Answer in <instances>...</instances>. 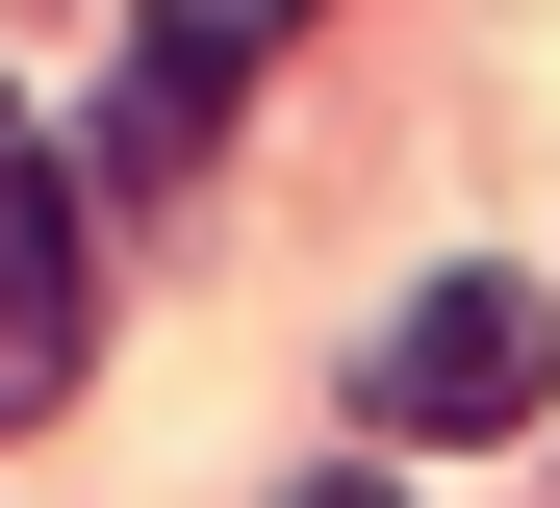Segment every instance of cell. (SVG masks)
<instances>
[{
	"label": "cell",
	"instance_id": "cell-4",
	"mask_svg": "<svg viewBox=\"0 0 560 508\" xmlns=\"http://www.w3.org/2000/svg\"><path fill=\"white\" fill-rule=\"evenodd\" d=\"M306 508H383V483H306Z\"/></svg>",
	"mask_w": 560,
	"mask_h": 508
},
{
	"label": "cell",
	"instance_id": "cell-2",
	"mask_svg": "<svg viewBox=\"0 0 560 508\" xmlns=\"http://www.w3.org/2000/svg\"><path fill=\"white\" fill-rule=\"evenodd\" d=\"M77 305H103V280H77V178L0 128V433H26V406L77 381Z\"/></svg>",
	"mask_w": 560,
	"mask_h": 508
},
{
	"label": "cell",
	"instance_id": "cell-1",
	"mask_svg": "<svg viewBox=\"0 0 560 508\" xmlns=\"http://www.w3.org/2000/svg\"><path fill=\"white\" fill-rule=\"evenodd\" d=\"M535 406H560V305L510 255H458V280L383 305V433H535Z\"/></svg>",
	"mask_w": 560,
	"mask_h": 508
},
{
	"label": "cell",
	"instance_id": "cell-3",
	"mask_svg": "<svg viewBox=\"0 0 560 508\" xmlns=\"http://www.w3.org/2000/svg\"><path fill=\"white\" fill-rule=\"evenodd\" d=\"M255 26H280V0H153V51H128V102H103V178H205V128H230Z\"/></svg>",
	"mask_w": 560,
	"mask_h": 508
}]
</instances>
